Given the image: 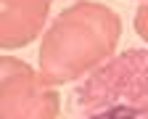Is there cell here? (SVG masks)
<instances>
[{
  "label": "cell",
  "mask_w": 148,
  "mask_h": 119,
  "mask_svg": "<svg viewBox=\"0 0 148 119\" xmlns=\"http://www.w3.org/2000/svg\"><path fill=\"white\" fill-rule=\"evenodd\" d=\"M71 119H148V50L101 64L74 93Z\"/></svg>",
  "instance_id": "6da1fadb"
},
{
  "label": "cell",
  "mask_w": 148,
  "mask_h": 119,
  "mask_svg": "<svg viewBox=\"0 0 148 119\" xmlns=\"http://www.w3.org/2000/svg\"><path fill=\"white\" fill-rule=\"evenodd\" d=\"M135 29L140 32V37L148 40V3L138 11V19H135Z\"/></svg>",
  "instance_id": "7a4b0ae2"
}]
</instances>
